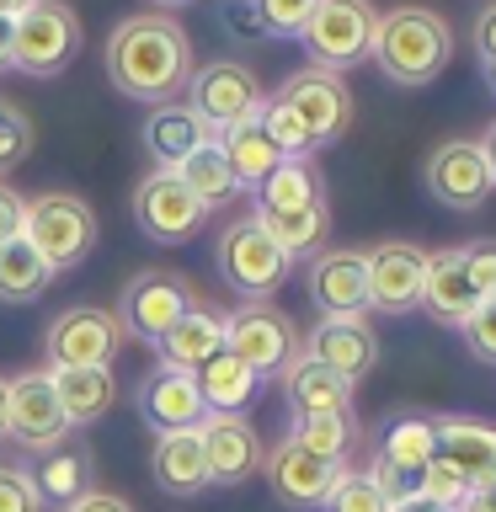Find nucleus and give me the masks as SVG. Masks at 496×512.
I'll return each mask as SVG.
<instances>
[{
	"instance_id": "obj_1",
	"label": "nucleus",
	"mask_w": 496,
	"mask_h": 512,
	"mask_svg": "<svg viewBox=\"0 0 496 512\" xmlns=\"http://www.w3.org/2000/svg\"><path fill=\"white\" fill-rule=\"evenodd\" d=\"M192 70H198L192 38H187V27L176 22V16L139 11V16H123V22L112 27V38H107V80L123 96H134V102H150V107L182 102Z\"/></svg>"
},
{
	"instance_id": "obj_2",
	"label": "nucleus",
	"mask_w": 496,
	"mask_h": 512,
	"mask_svg": "<svg viewBox=\"0 0 496 512\" xmlns=\"http://www.w3.org/2000/svg\"><path fill=\"white\" fill-rule=\"evenodd\" d=\"M379 75L400 91H422L432 86L448 64H454V27L448 16L427 11V6H395L379 11V32H374V54Z\"/></svg>"
},
{
	"instance_id": "obj_3",
	"label": "nucleus",
	"mask_w": 496,
	"mask_h": 512,
	"mask_svg": "<svg viewBox=\"0 0 496 512\" xmlns=\"http://www.w3.org/2000/svg\"><path fill=\"white\" fill-rule=\"evenodd\" d=\"M22 240L43 256L54 272L80 267L96 251V214L80 192H59L48 187L38 198H27V219H22Z\"/></svg>"
},
{
	"instance_id": "obj_4",
	"label": "nucleus",
	"mask_w": 496,
	"mask_h": 512,
	"mask_svg": "<svg viewBox=\"0 0 496 512\" xmlns=\"http://www.w3.org/2000/svg\"><path fill=\"white\" fill-rule=\"evenodd\" d=\"M374 32H379L374 0H320L315 16L299 32V43H304V54H310L315 70L347 75V70H358V64H368Z\"/></svg>"
},
{
	"instance_id": "obj_5",
	"label": "nucleus",
	"mask_w": 496,
	"mask_h": 512,
	"mask_svg": "<svg viewBox=\"0 0 496 512\" xmlns=\"http://www.w3.org/2000/svg\"><path fill=\"white\" fill-rule=\"evenodd\" d=\"M214 262H219V278L230 283L246 304H267L288 283V272H294V262L272 246V235L256 224V214L224 224L219 246H214Z\"/></svg>"
},
{
	"instance_id": "obj_6",
	"label": "nucleus",
	"mask_w": 496,
	"mask_h": 512,
	"mask_svg": "<svg viewBox=\"0 0 496 512\" xmlns=\"http://www.w3.org/2000/svg\"><path fill=\"white\" fill-rule=\"evenodd\" d=\"M80 43H86V27H80L75 6L64 0H32V6L16 16V70L22 75H38V80H54L75 64Z\"/></svg>"
},
{
	"instance_id": "obj_7",
	"label": "nucleus",
	"mask_w": 496,
	"mask_h": 512,
	"mask_svg": "<svg viewBox=\"0 0 496 512\" xmlns=\"http://www.w3.org/2000/svg\"><path fill=\"white\" fill-rule=\"evenodd\" d=\"M192 304H203L198 299V288H192L187 278H176V272H166V267H144V272H134V278L123 283V294H118V326H123V336H139V342H160L176 320H182Z\"/></svg>"
},
{
	"instance_id": "obj_8",
	"label": "nucleus",
	"mask_w": 496,
	"mask_h": 512,
	"mask_svg": "<svg viewBox=\"0 0 496 512\" xmlns=\"http://www.w3.org/2000/svg\"><path fill=\"white\" fill-rule=\"evenodd\" d=\"M224 352H235L256 379H272L299 358V326L278 304H235L224 315Z\"/></svg>"
},
{
	"instance_id": "obj_9",
	"label": "nucleus",
	"mask_w": 496,
	"mask_h": 512,
	"mask_svg": "<svg viewBox=\"0 0 496 512\" xmlns=\"http://www.w3.org/2000/svg\"><path fill=\"white\" fill-rule=\"evenodd\" d=\"M182 96H187V107L198 112V118L214 128V139H219L224 128L256 118V107H262V80H256V70H251V64H240V59H208V64L192 70Z\"/></svg>"
},
{
	"instance_id": "obj_10",
	"label": "nucleus",
	"mask_w": 496,
	"mask_h": 512,
	"mask_svg": "<svg viewBox=\"0 0 496 512\" xmlns=\"http://www.w3.org/2000/svg\"><path fill=\"white\" fill-rule=\"evenodd\" d=\"M118 347H123V326L102 304H70V310L48 320V336H43L48 368H112Z\"/></svg>"
},
{
	"instance_id": "obj_11",
	"label": "nucleus",
	"mask_w": 496,
	"mask_h": 512,
	"mask_svg": "<svg viewBox=\"0 0 496 512\" xmlns=\"http://www.w3.org/2000/svg\"><path fill=\"white\" fill-rule=\"evenodd\" d=\"M422 187L438 208H448V214H480L496 192L491 166H486V155H480V139H443L422 166Z\"/></svg>"
},
{
	"instance_id": "obj_12",
	"label": "nucleus",
	"mask_w": 496,
	"mask_h": 512,
	"mask_svg": "<svg viewBox=\"0 0 496 512\" xmlns=\"http://www.w3.org/2000/svg\"><path fill=\"white\" fill-rule=\"evenodd\" d=\"M70 432L75 427L64 422L48 368H27V374L6 379V438L11 443H22L27 454H48V448H59Z\"/></svg>"
},
{
	"instance_id": "obj_13",
	"label": "nucleus",
	"mask_w": 496,
	"mask_h": 512,
	"mask_svg": "<svg viewBox=\"0 0 496 512\" xmlns=\"http://www.w3.org/2000/svg\"><path fill=\"white\" fill-rule=\"evenodd\" d=\"M134 219L155 246H182L208 224V208L192 198L176 171H150L134 187Z\"/></svg>"
},
{
	"instance_id": "obj_14",
	"label": "nucleus",
	"mask_w": 496,
	"mask_h": 512,
	"mask_svg": "<svg viewBox=\"0 0 496 512\" xmlns=\"http://www.w3.org/2000/svg\"><path fill=\"white\" fill-rule=\"evenodd\" d=\"M278 102H288L299 112V123L310 128L315 134V144L320 150H326V144H336L352 128V91H347V80L342 75H331V70H315V64H304V70H294L283 80L278 91Z\"/></svg>"
},
{
	"instance_id": "obj_15",
	"label": "nucleus",
	"mask_w": 496,
	"mask_h": 512,
	"mask_svg": "<svg viewBox=\"0 0 496 512\" xmlns=\"http://www.w3.org/2000/svg\"><path fill=\"white\" fill-rule=\"evenodd\" d=\"M363 262H368V310H379V315L422 310L427 251L416 240H379V246L363 251Z\"/></svg>"
},
{
	"instance_id": "obj_16",
	"label": "nucleus",
	"mask_w": 496,
	"mask_h": 512,
	"mask_svg": "<svg viewBox=\"0 0 496 512\" xmlns=\"http://www.w3.org/2000/svg\"><path fill=\"white\" fill-rule=\"evenodd\" d=\"M342 470H347V464L315 459L310 448H299L294 438L272 443V454L262 459V475H267L272 496H278L283 507H294V512H315V507H326V496H331L336 480H342Z\"/></svg>"
},
{
	"instance_id": "obj_17",
	"label": "nucleus",
	"mask_w": 496,
	"mask_h": 512,
	"mask_svg": "<svg viewBox=\"0 0 496 512\" xmlns=\"http://www.w3.org/2000/svg\"><path fill=\"white\" fill-rule=\"evenodd\" d=\"M198 438H203V459H208V486H246L267 459L262 432H256L246 416L208 411L198 422Z\"/></svg>"
},
{
	"instance_id": "obj_18",
	"label": "nucleus",
	"mask_w": 496,
	"mask_h": 512,
	"mask_svg": "<svg viewBox=\"0 0 496 512\" xmlns=\"http://www.w3.org/2000/svg\"><path fill=\"white\" fill-rule=\"evenodd\" d=\"M299 352H310L315 363L331 368V374L358 384L363 374H374V363H379V336L368 326V315H320L315 331L299 342Z\"/></svg>"
},
{
	"instance_id": "obj_19",
	"label": "nucleus",
	"mask_w": 496,
	"mask_h": 512,
	"mask_svg": "<svg viewBox=\"0 0 496 512\" xmlns=\"http://www.w3.org/2000/svg\"><path fill=\"white\" fill-rule=\"evenodd\" d=\"M310 304L320 315H368V262L358 246H326L320 256H310L304 272Z\"/></svg>"
},
{
	"instance_id": "obj_20",
	"label": "nucleus",
	"mask_w": 496,
	"mask_h": 512,
	"mask_svg": "<svg viewBox=\"0 0 496 512\" xmlns=\"http://www.w3.org/2000/svg\"><path fill=\"white\" fill-rule=\"evenodd\" d=\"M139 416L155 432H187V427H198L203 416H208V406H203V395H198V379L182 374V368L160 363L155 374L139 384Z\"/></svg>"
},
{
	"instance_id": "obj_21",
	"label": "nucleus",
	"mask_w": 496,
	"mask_h": 512,
	"mask_svg": "<svg viewBox=\"0 0 496 512\" xmlns=\"http://www.w3.org/2000/svg\"><path fill=\"white\" fill-rule=\"evenodd\" d=\"M27 480H32V491H38L43 507L64 512L70 502H80L86 491H96V459H91V448L80 438H64L59 448L38 454V464L27 470Z\"/></svg>"
},
{
	"instance_id": "obj_22",
	"label": "nucleus",
	"mask_w": 496,
	"mask_h": 512,
	"mask_svg": "<svg viewBox=\"0 0 496 512\" xmlns=\"http://www.w3.org/2000/svg\"><path fill=\"white\" fill-rule=\"evenodd\" d=\"M480 304L475 283H470V267H464V246H443V251H427V283H422V310L438 320V326H464L470 310Z\"/></svg>"
},
{
	"instance_id": "obj_23",
	"label": "nucleus",
	"mask_w": 496,
	"mask_h": 512,
	"mask_svg": "<svg viewBox=\"0 0 496 512\" xmlns=\"http://www.w3.org/2000/svg\"><path fill=\"white\" fill-rule=\"evenodd\" d=\"M438 422V459H448L470 486H496V427L480 416H432Z\"/></svg>"
},
{
	"instance_id": "obj_24",
	"label": "nucleus",
	"mask_w": 496,
	"mask_h": 512,
	"mask_svg": "<svg viewBox=\"0 0 496 512\" xmlns=\"http://www.w3.org/2000/svg\"><path fill=\"white\" fill-rule=\"evenodd\" d=\"M150 475L166 496H203L208 491V459H203V438L198 427L187 432H155L150 448Z\"/></svg>"
},
{
	"instance_id": "obj_25",
	"label": "nucleus",
	"mask_w": 496,
	"mask_h": 512,
	"mask_svg": "<svg viewBox=\"0 0 496 512\" xmlns=\"http://www.w3.org/2000/svg\"><path fill=\"white\" fill-rule=\"evenodd\" d=\"M374 459L390 464L400 480H411V486H416V475L438 459V422L422 416V411H395L390 422L379 427V454Z\"/></svg>"
},
{
	"instance_id": "obj_26",
	"label": "nucleus",
	"mask_w": 496,
	"mask_h": 512,
	"mask_svg": "<svg viewBox=\"0 0 496 512\" xmlns=\"http://www.w3.org/2000/svg\"><path fill=\"white\" fill-rule=\"evenodd\" d=\"M208 139H214V128H208L187 102H166L144 118V150H150L155 171H176L192 150H203Z\"/></svg>"
},
{
	"instance_id": "obj_27",
	"label": "nucleus",
	"mask_w": 496,
	"mask_h": 512,
	"mask_svg": "<svg viewBox=\"0 0 496 512\" xmlns=\"http://www.w3.org/2000/svg\"><path fill=\"white\" fill-rule=\"evenodd\" d=\"M278 379H283V400H288V411H294V416L352 411V390H358V384H347L342 374H331L326 363H315L310 352H299Z\"/></svg>"
},
{
	"instance_id": "obj_28",
	"label": "nucleus",
	"mask_w": 496,
	"mask_h": 512,
	"mask_svg": "<svg viewBox=\"0 0 496 512\" xmlns=\"http://www.w3.org/2000/svg\"><path fill=\"white\" fill-rule=\"evenodd\" d=\"M155 352H160V363H166V368L198 374L208 358H219V352H224V315L208 310V304H192V310L155 342Z\"/></svg>"
},
{
	"instance_id": "obj_29",
	"label": "nucleus",
	"mask_w": 496,
	"mask_h": 512,
	"mask_svg": "<svg viewBox=\"0 0 496 512\" xmlns=\"http://www.w3.org/2000/svg\"><path fill=\"white\" fill-rule=\"evenodd\" d=\"M48 379H54L59 411L70 427H91L118 406V379H112V368H48Z\"/></svg>"
},
{
	"instance_id": "obj_30",
	"label": "nucleus",
	"mask_w": 496,
	"mask_h": 512,
	"mask_svg": "<svg viewBox=\"0 0 496 512\" xmlns=\"http://www.w3.org/2000/svg\"><path fill=\"white\" fill-rule=\"evenodd\" d=\"M256 224L272 235L288 262H310L326 251L331 240V203H310V208H288V214H256Z\"/></svg>"
},
{
	"instance_id": "obj_31",
	"label": "nucleus",
	"mask_w": 496,
	"mask_h": 512,
	"mask_svg": "<svg viewBox=\"0 0 496 512\" xmlns=\"http://www.w3.org/2000/svg\"><path fill=\"white\" fill-rule=\"evenodd\" d=\"M192 379H198L203 406L219 411V416H246V406L256 400V390H262V379H256L251 368L235 358V352H219V358H208Z\"/></svg>"
},
{
	"instance_id": "obj_32",
	"label": "nucleus",
	"mask_w": 496,
	"mask_h": 512,
	"mask_svg": "<svg viewBox=\"0 0 496 512\" xmlns=\"http://www.w3.org/2000/svg\"><path fill=\"white\" fill-rule=\"evenodd\" d=\"M251 192H256V214H288V208L326 203V176H320L315 160H278V171Z\"/></svg>"
},
{
	"instance_id": "obj_33",
	"label": "nucleus",
	"mask_w": 496,
	"mask_h": 512,
	"mask_svg": "<svg viewBox=\"0 0 496 512\" xmlns=\"http://www.w3.org/2000/svg\"><path fill=\"white\" fill-rule=\"evenodd\" d=\"M176 176H182L187 192L208 208V214H214V208H230V203L240 198V192H246V187L235 182V171H230V160H224L219 139H208L203 150H192V155L182 160V166H176Z\"/></svg>"
},
{
	"instance_id": "obj_34",
	"label": "nucleus",
	"mask_w": 496,
	"mask_h": 512,
	"mask_svg": "<svg viewBox=\"0 0 496 512\" xmlns=\"http://www.w3.org/2000/svg\"><path fill=\"white\" fill-rule=\"evenodd\" d=\"M219 150L224 160H230V171H235V182L240 187H262L272 171H278V150H272V139L262 134V123L246 118V123H235V128H224L219 134Z\"/></svg>"
},
{
	"instance_id": "obj_35",
	"label": "nucleus",
	"mask_w": 496,
	"mask_h": 512,
	"mask_svg": "<svg viewBox=\"0 0 496 512\" xmlns=\"http://www.w3.org/2000/svg\"><path fill=\"white\" fill-rule=\"evenodd\" d=\"M48 283H54V267L22 235L0 246V304H32L48 294Z\"/></svg>"
},
{
	"instance_id": "obj_36",
	"label": "nucleus",
	"mask_w": 496,
	"mask_h": 512,
	"mask_svg": "<svg viewBox=\"0 0 496 512\" xmlns=\"http://www.w3.org/2000/svg\"><path fill=\"white\" fill-rule=\"evenodd\" d=\"M299 448H310L315 459L347 464V454L358 448V416L352 411H326V416H294V432H288Z\"/></svg>"
},
{
	"instance_id": "obj_37",
	"label": "nucleus",
	"mask_w": 496,
	"mask_h": 512,
	"mask_svg": "<svg viewBox=\"0 0 496 512\" xmlns=\"http://www.w3.org/2000/svg\"><path fill=\"white\" fill-rule=\"evenodd\" d=\"M256 123H262V134L272 139V150H278L283 160H310L320 144H315V134L299 123V112L288 107V102H278V96H262V107H256Z\"/></svg>"
},
{
	"instance_id": "obj_38",
	"label": "nucleus",
	"mask_w": 496,
	"mask_h": 512,
	"mask_svg": "<svg viewBox=\"0 0 496 512\" xmlns=\"http://www.w3.org/2000/svg\"><path fill=\"white\" fill-rule=\"evenodd\" d=\"M32 144H38V134H32V118L16 102H6L0 96V176H11L22 160L32 155Z\"/></svg>"
},
{
	"instance_id": "obj_39",
	"label": "nucleus",
	"mask_w": 496,
	"mask_h": 512,
	"mask_svg": "<svg viewBox=\"0 0 496 512\" xmlns=\"http://www.w3.org/2000/svg\"><path fill=\"white\" fill-rule=\"evenodd\" d=\"M320 512H390V496H384L363 470H342V480L331 486Z\"/></svg>"
},
{
	"instance_id": "obj_40",
	"label": "nucleus",
	"mask_w": 496,
	"mask_h": 512,
	"mask_svg": "<svg viewBox=\"0 0 496 512\" xmlns=\"http://www.w3.org/2000/svg\"><path fill=\"white\" fill-rule=\"evenodd\" d=\"M246 6H251L262 32H272V38H299L320 0H246Z\"/></svg>"
},
{
	"instance_id": "obj_41",
	"label": "nucleus",
	"mask_w": 496,
	"mask_h": 512,
	"mask_svg": "<svg viewBox=\"0 0 496 512\" xmlns=\"http://www.w3.org/2000/svg\"><path fill=\"white\" fill-rule=\"evenodd\" d=\"M416 491H422L427 502H438V507H448V512H459L464 502H470V491H475V486H470V480H464L448 459H432L427 470L416 475Z\"/></svg>"
},
{
	"instance_id": "obj_42",
	"label": "nucleus",
	"mask_w": 496,
	"mask_h": 512,
	"mask_svg": "<svg viewBox=\"0 0 496 512\" xmlns=\"http://www.w3.org/2000/svg\"><path fill=\"white\" fill-rule=\"evenodd\" d=\"M459 336H464V347H470V358H480V363L496 368V294L475 304L470 320L459 326Z\"/></svg>"
},
{
	"instance_id": "obj_43",
	"label": "nucleus",
	"mask_w": 496,
	"mask_h": 512,
	"mask_svg": "<svg viewBox=\"0 0 496 512\" xmlns=\"http://www.w3.org/2000/svg\"><path fill=\"white\" fill-rule=\"evenodd\" d=\"M464 267H470L475 294H480V299H491V294H496V235L470 240V246H464Z\"/></svg>"
},
{
	"instance_id": "obj_44",
	"label": "nucleus",
	"mask_w": 496,
	"mask_h": 512,
	"mask_svg": "<svg viewBox=\"0 0 496 512\" xmlns=\"http://www.w3.org/2000/svg\"><path fill=\"white\" fill-rule=\"evenodd\" d=\"M0 512H43L22 464H0Z\"/></svg>"
},
{
	"instance_id": "obj_45",
	"label": "nucleus",
	"mask_w": 496,
	"mask_h": 512,
	"mask_svg": "<svg viewBox=\"0 0 496 512\" xmlns=\"http://www.w3.org/2000/svg\"><path fill=\"white\" fill-rule=\"evenodd\" d=\"M22 219H27V198H22L16 187H6V182H0V246L22 235Z\"/></svg>"
},
{
	"instance_id": "obj_46",
	"label": "nucleus",
	"mask_w": 496,
	"mask_h": 512,
	"mask_svg": "<svg viewBox=\"0 0 496 512\" xmlns=\"http://www.w3.org/2000/svg\"><path fill=\"white\" fill-rule=\"evenodd\" d=\"M470 43H475L480 64H496V0H491V6H480L475 27H470Z\"/></svg>"
},
{
	"instance_id": "obj_47",
	"label": "nucleus",
	"mask_w": 496,
	"mask_h": 512,
	"mask_svg": "<svg viewBox=\"0 0 496 512\" xmlns=\"http://www.w3.org/2000/svg\"><path fill=\"white\" fill-rule=\"evenodd\" d=\"M64 512H134V507H128V496H118V491H102V486H96V491H86V496H80V502H70Z\"/></svg>"
},
{
	"instance_id": "obj_48",
	"label": "nucleus",
	"mask_w": 496,
	"mask_h": 512,
	"mask_svg": "<svg viewBox=\"0 0 496 512\" xmlns=\"http://www.w3.org/2000/svg\"><path fill=\"white\" fill-rule=\"evenodd\" d=\"M11 48H16V22H11V16H0V75H6V70H16Z\"/></svg>"
},
{
	"instance_id": "obj_49",
	"label": "nucleus",
	"mask_w": 496,
	"mask_h": 512,
	"mask_svg": "<svg viewBox=\"0 0 496 512\" xmlns=\"http://www.w3.org/2000/svg\"><path fill=\"white\" fill-rule=\"evenodd\" d=\"M390 512H448V507H438V502H427L422 491H406V496H400V502H395Z\"/></svg>"
},
{
	"instance_id": "obj_50",
	"label": "nucleus",
	"mask_w": 496,
	"mask_h": 512,
	"mask_svg": "<svg viewBox=\"0 0 496 512\" xmlns=\"http://www.w3.org/2000/svg\"><path fill=\"white\" fill-rule=\"evenodd\" d=\"M459 512H496V486H475L470 502H464Z\"/></svg>"
},
{
	"instance_id": "obj_51",
	"label": "nucleus",
	"mask_w": 496,
	"mask_h": 512,
	"mask_svg": "<svg viewBox=\"0 0 496 512\" xmlns=\"http://www.w3.org/2000/svg\"><path fill=\"white\" fill-rule=\"evenodd\" d=\"M480 155H486V166H491V182H496V123L486 128V139H480Z\"/></svg>"
},
{
	"instance_id": "obj_52",
	"label": "nucleus",
	"mask_w": 496,
	"mask_h": 512,
	"mask_svg": "<svg viewBox=\"0 0 496 512\" xmlns=\"http://www.w3.org/2000/svg\"><path fill=\"white\" fill-rule=\"evenodd\" d=\"M32 6V0H0V16H11V22H16V16H22Z\"/></svg>"
},
{
	"instance_id": "obj_53",
	"label": "nucleus",
	"mask_w": 496,
	"mask_h": 512,
	"mask_svg": "<svg viewBox=\"0 0 496 512\" xmlns=\"http://www.w3.org/2000/svg\"><path fill=\"white\" fill-rule=\"evenodd\" d=\"M0 438H6V379H0Z\"/></svg>"
},
{
	"instance_id": "obj_54",
	"label": "nucleus",
	"mask_w": 496,
	"mask_h": 512,
	"mask_svg": "<svg viewBox=\"0 0 496 512\" xmlns=\"http://www.w3.org/2000/svg\"><path fill=\"white\" fill-rule=\"evenodd\" d=\"M486 70V86H491V96H496V64H480Z\"/></svg>"
},
{
	"instance_id": "obj_55",
	"label": "nucleus",
	"mask_w": 496,
	"mask_h": 512,
	"mask_svg": "<svg viewBox=\"0 0 496 512\" xmlns=\"http://www.w3.org/2000/svg\"><path fill=\"white\" fill-rule=\"evenodd\" d=\"M155 6H166V16H171V6H192V0H155Z\"/></svg>"
}]
</instances>
